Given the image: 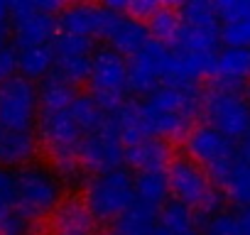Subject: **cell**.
Listing matches in <instances>:
<instances>
[{
	"label": "cell",
	"instance_id": "cell-1",
	"mask_svg": "<svg viewBox=\"0 0 250 235\" xmlns=\"http://www.w3.org/2000/svg\"><path fill=\"white\" fill-rule=\"evenodd\" d=\"M201 113V91L194 88H174L160 86L145 100H140V115L147 137L174 140L184 137L191 128L196 115Z\"/></svg>",
	"mask_w": 250,
	"mask_h": 235
},
{
	"label": "cell",
	"instance_id": "cell-2",
	"mask_svg": "<svg viewBox=\"0 0 250 235\" xmlns=\"http://www.w3.org/2000/svg\"><path fill=\"white\" fill-rule=\"evenodd\" d=\"M167 184L172 201L191 208L201 218L223 211V194L213 186L208 174L189 157H174L167 167ZM196 215V218H199Z\"/></svg>",
	"mask_w": 250,
	"mask_h": 235
},
{
	"label": "cell",
	"instance_id": "cell-3",
	"mask_svg": "<svg viewBox=\"0 0 250 235\" xmlns=\"http://www.w3.org/2000/svg\"><path fill=\"white\" fill-rule=\"evenodd\" d=\"M83 206L96 223H113L135 203L133 174L128 169H113L91 176L83 186Z\"/></svg>",
	"mask_w": 250,
	"mask_h": 235
},
{
	"label": "cell",
	"instance_id": "cell-4",
	"mask_svg": "<svg viewBox=\"0 0 250 235\" xmlns=\"http://www.w3.org/2000/svg\"><path fill=\"white\" fill-rule=\"evenodd\" d=\"M18 176V208L32 220L52 215L64 201V184L49 164L32 162L15 172Z\"/></svg>",
	"mask_w": 250,
	"mask_h": 235
},
{
	"label": "cell",
	"instance_id": "cell-5",
	"mask_svg": "<svg viewBox=\"0 0 250 235\" xmlns=\"http://www.w3.org/2000/svg\"><path fill=\"white\" fill-rule=\"evenodd\" d=\"M184 157L196 162L213 184H223L233 164L238 162V147L233 140L223 137L218 130H213L206 123L194 125L184 135Z\"/></svg>",
	"mask_w": 250,
	"mask_h": 235
},
{
	"label": "cell",
	"instance_id": "cell-6",
	"mask_svg": "<svg viewBox=\"0 0 250 235\" xmlns=\"http://www.w3.org/2000/svg\"><path fill=\"white\" fill-rule=\"evenodd\" d=\"M201 115L206 118V125H211L233 142L243 140L250 128V103L235 88L211 83L201 93Z\"/></svg>",
	"mask_w": 250,
	"mask_h": 235
},
{
	"label": "cell",
	"instance_id": "cell-7",
	"mask_svg": "<svg viewBox=\"0 0 250 235\" xmlns=\"http://www.w3.org/2000/svg\"><path fill=\"white\" fill-rule=\"evenodd\" d=\"M88 83L93 100L105 113H113L128 93V59H123L108 47H98L91 57Z\"/></svg>",
	"mask_w": 250,
	"mask_h": 235
},
{
	"label": "cell",
	"instance_id": "cell-8",
	"mask_svg": "<svg viewBox=\"0 0 250 235\" xmlns=\"http://www.w3.org/2000/svg\"><path fill=\"white\" fill-rule=\"evenodd\" d=\"M40 113L37 86L20 74L10 81L0 83V128L5 130H22L35 133Z\"/></svg>",
	"mask_w": 250,
	"mask_h": 235
},
{
	"label": "cell",
	"instance_id": "cell-9",
	"mask_svg": "<svg viewBox=\"0 0 250 235\" xmlns=\"http://www.w3.org/2000/svg\"><path fill=\"white\" fill-rule=\"evenodd\" d=\"M8 8H10L13 42L18 49L52 44V39L57 37V20L52 15L40 13L35 0H15V3H8Z\"/></svg>",
	"mask_w": 250,
	"mask_h": 235
},
{
	"label": "cell",
	"instance_id": "cell-10",
	"mask_svg": "<svg viewBox=\"0 0 250 235\" xmlns=\"http://www.w3.org/2000/svg\"><path fill=\"white\" fill-rule=\"evenodd\" d=\"M123 152H125V147H123L115 128L110 125V120L105 118V123L98 130H93V133L81 137L79 164H81L83 172H91L93 176H98V174L120 169Z\"/></svg>",
	"mask_w": 250,
	"mask_h": 235
},
{
	"label": "cell",
	"instance_id": "cell-11",
	"mask_svg": "<svg viewBox=\"0 0 250 235\" xmlns=\"http://www.w3.org/2000/svg\"><path fill=\"white\" fill-rule=\"evenodd\" d=\"M52 54H54V74L69 81L71 86L88 81L91 71V57L96 52L93 39L74 37V35H59L52 39Z\"/></svg>",
	"mask_w": 250,
	"mask_h": 235
},
{
	"label": "cell",
	"instance_id": "cell-12",
	"mask_svg": "<svg viewBox=\"0 0 250 235\" xmlns=\"http://www.w3.org/2000/svg\"><path fill=\"white\" fill-rule=\"evenodd\" d=\"M169 57V47L150 39L135 57L128 59V91L135 96H150L162 86V71Z\"/></svg>",
	"mask_w": 250,
	"mask_h": 235
},
{
	"label": "cell",
	"instance_id": "cell-13",
	"mask_svg": "<svg viewBox=\"0 0 250 235\" xmlns=\"http://www.w3.org/2000/svg\"><path fill=\"white\" fill-rule=\"evenodd\" d=\"M115 13L108 5H64L59 10L57 20V32L59 35H74V37H103L105 30L110 27Z\"/></svg>",
	"mask_w": 250,
	"mask_h": 235
},
{
	"label": "cell",
	"instance_id": "cell-14",
	"mask_svg": "<svg viewBox=\"0 0 250 235\" xmlns=\"http://www.w3.org/2000/svg\"><path fill=\"white\" fill-rule=\"evenodd\" d=\"M103 39L108 42L105 47L113 49L115 54H120L123 59L125 57H135L152 37L147 32V25L145 22H138V20H130V18H125V15H118L113 18L110 27L105 30Z\"/></svg>",
	"mask_w": 250,
	"mask_h": 235
},
{
	"label": "cell",
	"instance_id": "cell-15",
	"mask_svg": "<svg viewBox=\"0 0 250 235\" xmlns=\"http://www.w3.org/2000/svg\"><path fill=\"white\" fill-rule=\"evenodd\" d=\"M208 76L213 78V86L240 91V86L245 81H250V49L223 47L221 52L213 54V64H211Z\"/></svg>",
	"mask_w": 250,
	"mask_h": 235
},
{
	"label": "cell",
	"instance_id": "cell-16",
	"mask_svg": "<svg viewBox=\"0 0 250 235\" xmlns=\"http://www.w3.org/2000/svg\"><path fill=\"white\" fill-rule=\"evenodd\" d=\"M40 152V142L35 133L5 130L0 128V167L3 169H22L35 162Z\"/></svg>",
	"mask_w": 250,
	"mask_h": 235
},
{
	"label": "cell",
	"instance_id": "cell-17",
	"mask_svg": "<svg viewBox=\"0 0 250 235\" xmlns=\"http://www.w3.org/2000/svg\"><path fill=\"white\" fill-rule=\"evenodd\" d=\"M96 220L79 196H69L52 213V235H93Z\"/></svg>",
	"mask_w": 250,
	"mask_h": 235
},
{
	"label": "cell",
	"instance_id": "cell-18",
	"mask_svg": "<svg viewBox=\"0 0 250 235\" xmlns=\"http://www.w3.org/2000/svg\"><path fill=\"white\" fill-rule=\"evenodd\" d=\"M123 162H128L138 172H167V167L172 162L169 145L157 137H145L130 147H125Z\"/></svg>",
	"mask_w": 250,
	"mask_h": 235
},
{
	"label": "cell",
	"instance_id": "cell-19",
	"mask_svg": "<svg viewBox=\"0 0 250 235\" xmlns=\"http://www.w3.org/2000/svg\"><path fill=\"white\" fill-rule=\"evenodd\" d=\"M108 120L115 128L123 147H130V145H135V142H140V140L147 137L138 100H123L113 113H108Z\"/></svg>",
	"mask_w": 250,
	"mask_h": 235
},
{
	"label": "cell",
	"instance_id": "cell-20",
	"mask_svg": "<svg viewBox=\"0 0 250 235\" xmlns=\"http://www.w3.org/2000/svg\"><path fill=\"white\" fill-rule=\"evenodd\" d=\"M133 189L135 203H143L152 211H160L169 201L167 172H138V176H133Z\"/></svg>",
	"mask_w": 250,
	"mask_h": 235
},
{
	"label": "cell",
	"instance_id": "cell-21",
	"mask_svg": "<svg viewBox=\"0 0 250 235\" xmlns=\"http://www.w3.org/2000/svg\"><path fill=\"white\" fill-rule=\"evenodd\" d=\"M157 228V211L133 203L123 215L110 223V235H152Z\"/></svg>",
	"mask_w": 250,
	"mask_h": 235
},
{
	"label": "cell",
	"instance_id": "cell-22",
	"mask_svg": "<svg viewBox=\"0 0 250 235\" xmlns=\"http://www.w3.org/2000/svg\"><path fill=\"white\" fill-rule=\"evenodd\" d=\"M18 71L27 81H44L49 74H54V54L52 47H32V49H20L18 54Z\"/></svg>",
	"mask_w": 250,
	"mask_h": 235
},
{
	"label": "cell",
	"instance_id": "cell-23",
	"mask_svg": "<svg viewBox=\"0 0 250 235\" xmlns=\"http://www.w3.org/2000/svg\"><path fill=\"white\" fill-rule=\"evenodd\" d=\"M74 96H76V88L57 74H49L44 81H40V88H37L40 110H69Z\"/></svg>",
	"mask_w": 250,
	"mask_h": 235
},
{
	"label": "cell",
	"instance_id": "cell-24",
	"mask_svg": "<svg viewBox=\"0 0 250 235\" xmlns=\"http://www.w3.org/2000/svg\"><path fill=\"white\" fill-rule=\"evenodd\" d=\"M69 115H71L74 125L81 130V135H88V133L98 130L108 118V113L93 100L91 93H76L71 105H69Z\"/></svg>",
	"mask_w": 250,
	"mask_h": 235
},
{
	"label": "cell",
	"instance_id": "cell-25",
	"mask_svg": "<svg viewBox=\"0 0 250 235\" xmlns=\"http://www.w3.org/2000/svg\"><path fill=\"white\" fill-rule=\"evenodd\" d=\"M223 189V198L230 201L238 208L250 206V159H240L233 164V169L228 172L226 181L221 184Z\"/></svg>",
	"mask_w": 250,
	"mask_h": 235
},
{
	"label": "cell",
	"instance_id": "cell-26",
	"mask_svg": "<svg viewBox=\"0 0 250 235\" xmlns=\"http://www.w3.org/2000/svg\"><path fill=\"white\" fill-rule=\"evenodd\" d=\"M218 30H211V27H187L182 25L179 27V35L174 39V49H182V52H194V54H216V47H218Z\"/></svg>",
	"mask_w": 250,
	"mask_h": 235
},
{
	"label": "cell",
	"instance_id": "cell-27",
	"mask_svg": "<svg viewBox=\"0 0 250 235\" xmlns=\"http://www.w3.org/2000/svg\"><path fill=\"white\" fill-rule=\"evenodd\" d=\"M145 25H147V32H150V37H152L155 42L169 47V44H174V39H177V35H179L182 20H179L177 8L160 3V8L152 13V18H150Z\"/></svg>",
	"mask_w": 250,
	"mask_h": 235
},
{
	"label": "cell",
	"instance_id": "cell-28",
	"mask_svg": "<svg viewBox=\"0 0 250 235\" xmlns=\"http://www.w3.org/2000/svg\"><path fill=\"white\" fill-rule=\"evenodd\" d=\"M157 225L172 230V233H199V218L191 208L177 203V201H167L160 213H157Z\"/></svg>",
	"mask_w": 250,
	"mask_h": 235
},
{
	"label": "cell",
	"instance_id": "cell-29",
	"mask_svg": "<svg viewBox=\"0 0 250 235\" xmlns=\"http://www.w3.org/2000/svg\"><path fill=\"white\" fill-rule=\"evenodd\" d=\"M177 13H179L182 25H187V27H211V30L221 27V22L216 18V8L208 0H189V3L177 5Z\"/></svg>",
	"mask_w": 250,
	"mask_h": 235
},
{
	"label": "cell",
	"instance_id": "cell-30",
	"mask_svg": "<svg viewBox=\"0 0 250 235\" xmlns=\"http://www.w3.org/2000/svg\"><path fill=\"white\" fill-rule=\"evenodd\" d=\"M218 42L228 49H250V20L221 22Z\"/></svg>",
	"mask_w": 250,
	"mask_h": 235
},
{
	"label": "cell",
	"instance_id": "cell-31",
	"mask_svg": "<svg viewBox=\"0 0 250 235\" xmlns=\"http://www.w3.org/2000/svg\"><path fill=\"white\" fill-rule=\"evenodd\" d=\"M0 235H35V220L15 208H3L0 211Z\"/></svg>",
	"mask_w": 250,
	"mask_h": 235
},
{
	"label": "cell",
	"instance_id": "cell-32",
	"mask_svg": "<svg viewBox=\"0 0 250 235\" xmlns=\"http://www.w3.org/2000/svg\"><path fill=\"white\" fill-rule=\"evenodd\" d=\"M201 230H204V235H240L235 213H230V211H218V213L204 218Z\"/></svg>",
	"mask_w": 250,
	"mask_h": 235
},
{
	"label": "cell",
	"instance_id": "cell-33",
	"mask_svg": "<svg viewBox=\"0 0 250 235\" xmlns=\"http://www.w3.org/2000/svg\"><path fill=\"white\" fill-rule=\"evenodd\" d=\"M218 22H233V20H250V0H218L213 3Z\"/></svg>",
	"mask_w": 250,
	"mask_h": 235
},
{
	"label": "cell",
	"instance_id": "cell-34",
	"mask_svg": "<svg viewBox=\"0 0 250 235\" xmlns=\"http://www.w3.org/2000/svg\"><path fill=\"white\" fill-rule=\"evenodd\" d=\"M18 206V176L13 169L0 167V211Z\"/></svg>",
	"mask_w": 250,
	"mask_h": 235
},
{
	"label": "cell",
	"instance_id": "cell-35",
	"mask_svg": "<svg viewBox=\"0 0 250 235\" xmlns=\"http://www.w3.org/2000/svg\"><path fill=\"white\" fill-rule=\"evenodd\" d=\"M13 76H18V52L3 47L0 49V83L10 81Z\"/></svg>",
	"mask_w": 250,
	"mask_h": 235
},
{
	"label": "cell",
	"instance_id": "cell-36",
	"mask_svg": "<svg viewBox=\"0 0 250 235\" xmlns=\"http://www.w3.org/2000/svg\"><path fill=\"white\" fill-rule=\"evenodd\" d=\"M235 220H238L240 235H250V206L238 208V211H235Z\"/></svg>",
	"mask_w": 250,
	"mask_h": 235
},
{
	"label": "cell",
	"instance_id": "cell-37",
	"mask_svg": "<svg viewBox=\"0 0 250 235\" xmlns=\"http://www.w3.org/2000/svg\"><path fill=\"white\" fill-rule=\"evenodd\" d=\"M238 157H240V159H250V128H248V133L243 135V145H240V150H238Z\"/></svg>",
	"mask_w": 250,
	"mask_h": 235
},
{
	"label": "cell",
	"instance_id": "cell-38",
	"mask_svg": "<svg viewBox=\"0 0 250 235\" xmlns=\"http://www.w3.org/2000/svg\"><path fill=\"white\" fill-rule=\"evenodd\" d=\"M8 22H10V8L8 3L0 0V27H8Z\"/></svg>",
	"mask_w": 250,
	"mask_h": 235
},
{
	"label": "cell",
	"instance_id": "cell-39",
	"mask_svg": "<svg viewBox=\"0 0 250 235\" xmlns=\"http://www.w3.org/2000/svg\"><path fill=\"white\" fill-rule=\"evenodd\" d=\"M152 235H199V233H172V230H167V228H162V225H157Z\"/></svg>",
	"mask_w": 250,
	"mask_h": 235
},
{
	"label": "cell",
	"instance_id": "cell-40",
	"mask_svg": "<svg viewBox=\"0 0 250 235\" xmlns=\"http://www.w3.org/2000/svg\"><path fill=\"white\" fill-rule=\"evenodd\" d=\"M5 39H8V27H0V49L5 47Z\"/></svg>",
	"mask_w": 250,
	"mask_h": 235
},
{
	"label": "cell",
	"instance_id": "cell-41",
	"mask_svg": "<svg viewBox=\"0 0 250 235\" xmlns=\"http://www.w3.org/2000/svg\"><path fill=\"white\" fill-rule=\"evenodd\" d=\"M245 100L250 103V81H248V86H245Z\"/></svg>",
	"mask_w": 250,
	"mask_h": 235
}]
</instances>
